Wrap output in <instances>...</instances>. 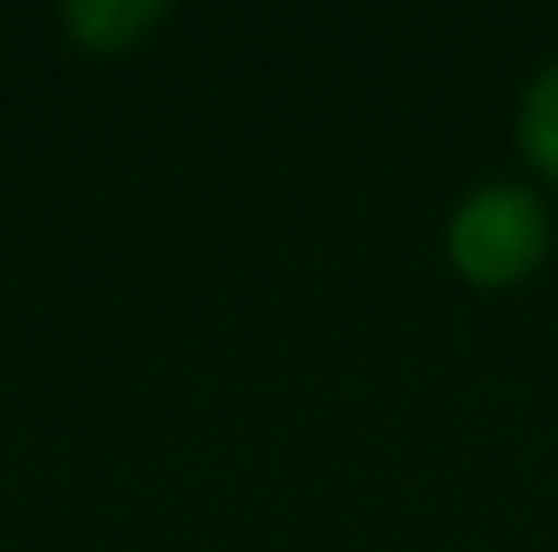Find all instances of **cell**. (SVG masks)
I'll return each mask as SVG.
<instances>
[{
  "mask_svg": "<svg viewBox=\"0 0 558 552\" xmlns=\"http://www.w3.org/2000/svg\"><path fill=\"white\" fill-rule=\"evenodd\" d=\"M521 147L543 174L558 180V60L532 76V87L521 98Z\"/></svg>",
  "mask_w": 558,
  "mask_h": 552,
  "instance_id": "3957f363",
  "label": "cell"
},
{
  "mask_svg": "<svg viewBox=\"0 0 558 552\" xmlns=\"http://www.w3.org/2000/svg\"><path fill=\"white\" fill-rule=\"evenodd\" d=\"M445 249L456 271L477 287H510L532 277L548 255V211L526 184H483L472 189L445 228Z\"/></svg>",
  "mask_w": 558,
  "mask_h": 552,
  "instance_id": "6da1fadb",
  "label": "cell"
},
{
  "mask_svg": "<svg viewBox=\"0 0 558 552\" xmlns=\"http://www.w3.org/2000/svg\"><path fill=\"white\" fill-rule=\"evenodd\" d=\"M163 16H169L163 0H71V5L60 11L65 33H71L82 49H104V54L142 44Z\"/></svg>",
  "mask_w": 558,
  "mask_h": 552,
  "instance_id": "7a4b0ae2",
  "label": "cell"
}]
</instances>
